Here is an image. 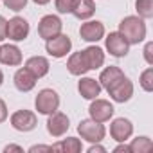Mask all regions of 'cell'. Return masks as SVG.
Here are the masks:
<instances>
[{"label": "cell", "mask_w": 153, "mask_h": 153, "mask_svg": "<svg viewBox=\"0 0 153 153\" xmlns=\"http://www.w3.org/2000/svg\"><path fill=\"white\" fill-rule=\"evenodd\" d=\"M52 151H65V153H79L83 149L81 146V140L76 139V137H68V139H63L59 142H56L54 146H51Z\"/></svg>", "instance_id": "obj_21"}, {"label": "cell", "mask_w": 153, "mask_h": 153, "mask_svg": "<svg viewBox=\"0 0 153 153\" xmlns=\"http://www.w3.org/2000/svg\"><path fill=\"white\" fill-rule=\"evenodd\" d=\"M0 63L9 65V67H16L22 63V51L16 45H2L0 47Z\"/></svg>", "instance_id": "obj_14"}, {"label": "cell", "mask_w": 153, "mask_h": 153, "mask_svg": "<svg viewBox=\"0 0 153 153\" xmlns=\"http://www.w3.org/2000/svg\"><path fill=\"white\" fill-rule=\"evenodd\" d=\"M29 151L31 153H34V151H52V148L51 146H33Z\"/></svg>", "instance_id": "obj_31"}, {"label": "cell", "mask_w": 153, "mask_h": 153, "mask_svg": "<svg viewBox=\"0 0 153 153\" xmlns=\"http://www.w3.org/2000/svg\"><path fill=\"white\" fill-rule=\"evenodd\" d=\"M78 133L81 135V139H85V140H88V142L94 144V142H101L105 139L106 130H105V126L101 123H97L94 119H85V121L79 123Z\"/></svg>", "instance_id": "obj_3"}, {"label": "cell", "mask_w": 153, "mask_h": 153, "mask_svg": "<svg viewBox=\"0 0 153 153\" xmlns=\"http://www.w3.org/2000/svg\"><path fill=\"white\" fill-rule=\"evenodd\" d=\"M151 148H153V142H151L148 137H137V139H133L131 144H130V151H131V153H146V151H149Z\"/></svg>", "instance_id": "obj_24"}, {"label": "cell", "mask_w": 153, "mask_h": 153, "mask_svg": "<svg viewBox=\"0 0 153 153\" xmlns=\"http://www.w3.org/2000/svg\"><path fill=\"white\" fill-rule=\"evenodd\" d=\"M78 90L85 99H96L101 94V85L99 81H96L94 78H83L78 83Z\"/></svg>", "instance_id": "obj_19"}, {"label": "cell", "mask_w": 153, "mask_h": 153, "mask_svg": "<svg viewBox=\"0 0 153 153\" xmlns=\"http://www.w3.org/2000/svg\"><path fill=\"white\" fill-rule=\"evenodd\" d=\"M61 29H63V24H61V20H59L56 15H47V16H43V18L40 20V24H38V34H40V38H43V40H49V38L59 34Z\"/></svg>", "instance_id": "obj_8"}, {"label": "cell", "mask_w": 153, "mask_h": 153, "mask_svg": "<svg viewBox=\"0 0 153 153\" xmlns=\"http://www.w3.org/2000/svg\"><path fill=\"white\" fill-rule=\"evenodd\" d=\"M83 54H85V59H87V65H88L90 70H96V68H99V67L105 63V52H103V49L97 47V45L87 47V49L83 51Z\"/></svg>", "instance_id": "obj_20"}, {"label": "cell", "mask_w": 153, "mask_h": 153, "mask_svg": "<svg viewBox=\"0 0 153 153\" xmlns=\"http://www.w3.org/2000/svg\"><path fill=\"white\" fill-rule=\"evenodd\" d=\"M153 43L151 42H148L146 43V47H144V59H146V63L148 65H153Z\"/></svg>", "instance_id": "obj_28"}, {"label": "cell", "mask_w": 153, "mask_h": 153, "mask_svg": "<svg viewBox=\"0 0 153 153\" xmlns=\"http://www.w3.org/2000/svg\"><path fill=\"white\" fill-rule=\"evenodd\" d=\"M124 78V72L119 68V67H106L103 72H101V76H99V85H101V88H105V90H108V88H112L119 79H123Z\"/></svg>", "instance_id": "obj_15"}, {"label": "cell", "mask_w": 153, "mask_h": 153, "mask_svg": "<svg viewBox=\"0 0 153 153\" xmlns=\"http://www.w3.org/2000/svg\"><path fill=\"white\" fill-rule=\"evenodd\" d=\"M78 2L79 0H56V9H58V13H61V15H67V13H72L74 9H76V6H78Z\"/></svg>", "instance_id": "obj_25"}, {"label": "cell", "mask_w": 153, "mask_h": 153, "mask_svg": "<svg viewBox=\"0 0 153 153\" xmlns=\"http://www.w3.org/2000/svg\"><path fill=\"white\" fill-rule=\"evenodd\" d=\"M114 151H115V153H123V151H124V153H128V151H130V146H126V144H119Z\"/></svg>", "instance_id": "obj_34"}, {"label": "cell", "mask_w": 153, "mask_h": 153, "mask_svg": "<svg viewBox=\"0 0 153 153\" xmlns=\"http://www.w3.org/2000/svg\"><path fill=\"white\" fill-rule=\"evenodd\" d=\"M36 85V78L27 70V68H18L16 74H15V87L20 90V92H29L33 90Z\"/></svg>", "instance_id": "obj_18"}, {"label": "cell", "mask_w": 153, "mask_h": 153, "mask_svg": "<svg viewBox=\"0 0 153 153\" xmlns=\"http://www.w3.org/2000/svg\"><path fill=\"white\" fill-rule=\"evenodd\" d=\"M34 106L38 110V114H43V115H49L52 112L58 110L59 106V96L56 90L52 88H43L38 92L36 99H34Z\"/></svg>", "instance_id": "obj_2"}, {"label": "cell", "mask_w": 153, "mask_h": 153, "mask_svg": "<svg viewBox=\"0 0 153 153\" xmlns=\"http://www.w3.org/2000/svg\"><path fill=\"white\" fill-rule=\"evenodd\" d=\"M88 112H90V119H94L97 123H106V121L112 119V115H114L115 110H114V106H112L110 101L96 97V99H92V105H90Z\"/></svg>", "instance_id": "obj_7"}, {"label": "cell", "mask_w": 153, "mask_h": 153, "mask_svg": "<svg viewBox=\"0 0 153 153\" xmlns=\"http://www.w3.org/2000/svg\"><path fill=\"white\" fill-rule=\"evenodd\" d=\"M7 119V106H6V103L0 99V123H4Z\"/></svg>", "instance_id": "obj_30"}, {"label": "cell", "mask_w": 153, "mask_h": 153, "mask_svg": "<svg viewBox=\"0 0 153 153\" xmlns=\"http://www.w3.org/2000/svg\"><path fill=\"white\" fill-rule=\"evenodd\" d=\"M38 124L36 114L31 110H18L11 115V126L18 131H31Z\"/></svg>", "instance_id": "obj_6"}, {"label": "cell", "mask_w": 153, "mask_h": 153, "mask_svg": "<svg viewBox=\"0 0 153 153\" xmlns=\"http://www.w3.org/2000/svg\"><path fill=\"white\" fill-rule=\"evenodd\" d=\"M70 123H68V117L63 114V112H52L49 114V119H47V131L52 135V137H61L67 133Z\"/></svg>", "instance_id": "obj_10"}, {"label": "cell", "mask_w": 153, "mask_h": 153, "mask_svg": "<svg viewBox=\"0 0 153 153\" xmlns=\"http://www.w3.org/2000/svg\"><path fill=\"white\" fill-rule=\"evenodd\" d=\"M119 33L130 45H135L146 38V24L140 16H126L119 24Z\"/></svg>", "instance_id": "obj_1"}, {"label": "cell", "mask_w": 153, "mask_h": 153, "mask_svg": "<svg viewBox=\"0 0 153 153\" xmlns=\"http://www.w3.org/2000/svg\"><path fill=\"white\" fill-rule=\"evenodd\" d=\"M94 13H96L94 0H79L78 6H76V9L72 11V15L76 18H79V20H88L90 16H94Z\"/></svg>", "instance_id": "obj_22"}, {"label": "cell", "mask_w": 153, "mask_h": 153, "mask_svg": "<svg viewBox=\"0 0 153 153\" xmlns=\"http://www.w3.org/2000/svg\"><path fill=\"white\" fill-rule=\"evenodd\" d=\"M131 133H133V124L128 119H124V117L115 119L112 123V126H110V135L117 142H124L126 139L131 137Z\"/></svg>", "instance_id": "obj_13"}, {"label": "cell", "mask_w": 153, "mask_h": 153, "mask_svg": "<svg viewBox=\"0 0 153 153\" xmlns=\"http://www.w3.org/2000/svg\"><path fill=\"white\" fill-rule=\"evenodd\" d=\"M135 9L142 20L153 18V0H135Z\"/></svg>", "instance_id": "obj_23"}, {"label": "cell", "mask_w": 153, "mask_h": 153, "mask_svg": "<svg viewBox=\"0 0 153 153\" xmlns=\"http://www.w3.org/2000/svg\"><path fill=\"white\" fill-rule=\"evenodd\" d=\"M34 4H38V6H45V4H49L51 0H33Z\"/></svg>", "instance_id": "obj_35"}, {"label": "cell", "mask_w": 153, "mask_h": 153, "mask_svg": "<svg viewBox=\"0 0 153 153\" xmlns=\"http://www.w3.org/2000/svg\"><path fill=\"white\" fill-rule=\"evenodd\" d=\"M29 36V22L22 16H15L6 25V38L13 42H24Z\"/></svg>", "instance_id": "obj_5"}, {"label": "cell", "mask_w": 153, "mask_h": 153, "mask_svg": "<svg viewBox=\"0 0 153 153\" xmlns=\"http://www.w3.org/2000/svg\"><path fill=\"white\" fill-rule=\"evenodd\" d=\"M6 25H7V20L4 16H0V42L6 40Z\"/></svg>", "instance_id": "obj_29"}, {"label": "cell", "mask_w": 153, "mask_h": 153, "mask_svg": "<svg viewBox=\"0 0 153 153\" xmlns=\"http://www.w3.org/2000/svg\"><path fill=\"white\" fill-rule=\"evenodd\" d=\"M49 59L47 58H43V56H33V58H29L27 61H25V68L34 76V78L38 79V78H43V76L49 72Z\"/></svg>", "instance_id": "obj_17"}, {"label": "cell", "mask_w": 153, "mask_h": 153, "mask_svg": "<svg viewBox=\"0 0 153 153\" xmlns=\"http://www.w3.org/2000/svg\"><path fill=\"white\" fill-rule=\"evenodd\" d=\"M4 2V6L7 7V9H11V11H22L25 6H27V0H2Z\"/></svg>", "instance_id": "obj_27"}, {"label": "cell", "mask_w": 153, "mask_h": 153, "mask_svg": "<svg viewBox=\"0 0 153 153\" xmlns=\"http://www.w3.org/2000/svg\"><path fill=\"white\" fill-rule=\"evenodd\" d=\"M67 68H68V72H70L72 76H83V74H87V72L90 70L88 65H87V59H85L83 51L74 52V54L68 58V61H67Z\"/></svg>", "instance_id": "obj_16"}, {"label": "cell", "mask_w": 153, "mask_h": 153, "mask_svg": "<svg viewBox=\"0 0 153 153\" xmlns=\"http://www.w3.org/2000/svg\"><path fill=\"white\" fill-rule=\"evenodd\" d=\"M79 36L85 42H99L105 36V25L101 22H97V20L85 22L79 27Z\"/></svg>", "instance_id": "obj_12"}, {"label": "cell", "mask_w": 153, "mask_h": 153, "mask_svg": "<svg viewBox=\"0 0 153 153\" xmlns=\"http://www.w3.org/2000/svg\"><path fill=\"white\" fill-rule=\"evenodd\" d=\"M2 81H4V74H2V70H0V87H2Z\"/></svg>", "instance_id": "obj_36"}, {"label": "cell", "mask_w": 153, "mask_h": 153, "mask_svg": "<svg viewBox=\"0 0 153 153\" xmlns=\"http://www.w3.org/2000/svg\"><path fill=\"white\" fill-rule=\"evenodd\" d=\"M140 87L146 90V92H151L153 90V68H146L142 74H140Z\"/></svg>", "instance_id": "obj_26"}, {"label": "cell", "mask_w": 153, "mask_h": 153, "mask_svg": "<svg viewBox=\"0 0 153 153\" xmlns=\"http://www.w3.org/2000/svg\"><path fill=\"white\" fill-rule=\"evenodd\" d=\"M106 92L110 94V97H112L115 103H126V101H130L131 96H133V85H131V81L124 76L123 79H119V81H117L112 88H108Z\"/></svg>", "instance_id": "obj_11"}, {"label": "cell", "mask_w": 153, "mask_h": 153, "mask_svg": "<svg viewBox=\"0 0 153 153\" xmlns=\"http://www.w3.org/2000/svg\"><path fill=\"white\" fill-rule=\"evenodd\" d=\"M106 51L115 56V58H124L130 51V43L126 42V38L117 31V33H110L106 36Z\"/></svg>", "instance_id": "obj_9"}, {"label": "cell", "mask_w": 153, "mask_h": 153, "mask_svg": "<svg viewBox=\"0 0 153 153\" xmlns=\"http://www.w3.org/2000/svg\"><path fill=\"white\" fill-rule=\"evenodd\" d=\"M4 151H6V153H9V151H20V153H22L24 149H22L20 146H16V144H9V146L4 148Z\"/></svg>", "instance_id": "obj_32"}, {"label": "cell", "mask_w": 153, "mask_h": 153, "mask_svg": "<svg viewBox=\"0 0 153 153\" xmlns=\"http://www.w3.org/2000/svg\"><path fill=\"white\" fill-rule=\"evenodd\" d=\"M96 151H106L103 146H99L97 142H94V146H90V149H88V153H96Z\"/></svg>", "instance_id": "obj_33"}, {"label": "cell", "mask_w": 153, "mask_h": 153, "mask_svg": "<svg viewBox=\"0 0 153 153\" xmlns=\"http://www.w3.org/2000/svg\"><path fill=\"white\" fill-rule=\"evenodd\" d=\"M45 49H47V52L52 58H65L70 52V49H72V42H70V38L67 34L59 33V34H56V36L47 40Z\"/></svg>", "instance_id": "obj_4"}]
</instances>
